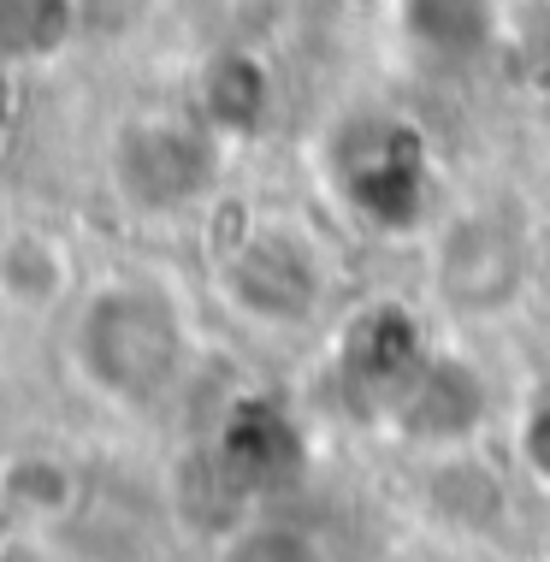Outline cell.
<instances>
[{
    "label": "cell",
    "instance_id": "277c9868",
    "mask_svg": "<svg viewBox=\"0 0 550 562\" xmlns=\"http://www.w3.org/2000/svg\"><path fill=\"white\" fill-rule=\"evenodd\" d=\"M220 296L255 326H302L326 302V267L290 225H255L220 255Z\"/></svg>",
    "mask_w": 550,
    "mask_h": 562
},
{
    "label": "cell",
    "instance_id": "9c48e42d",
    "mask_svg": "<svg viewBox=\"0 0 550 562\" xmlns=\"http://www.w3.org/2000/svg\"><path fill=\"white\" fill-rule=\"evenodd\" d=\"M396 24L433 66H473L503 36V0H396Z\"/></svg>",
    "mask_w": 550,
    "mask_h": 562
},
{
    "label": "cell",
    "instance_id": "8fae6325",
    "mask_svg": "<svg viewBox=\"0 0 550 562\" xmlns=\"http://www.w3.org/2000/svg\"><path fill=\"white\" fill-rule=\"evenodd\" d=\"M78 267H71L66 243L19 225V232H0V308L12 314H48L71 296Z\"/></svg>",
    "mask_w": 550,
    "mask_h": 562
},
{
    "label": "cell",
    "instance_id": "5bb4252c",
    "mask_svg": "<svg viewBox=\"0 0 550 562\" xmlns=\"http://www.w3.org/2000/svg\"><path fill=\"white\" fill-rule=\"evenodd\" d=\"M220 562H326V551L314 544V533L290 521H255L220 551Z\"/></svg>",
    "mask_w": 550,
    "mask_h": 562
},
{
    "label": "cell",
    "instance_id": "9a60e30c",
    "mask_svg": "<svg viewBox=\"0 0 550 562\" xmlns=\"http://www.w3.org/2000/svg\"><path fill=\"white\" fill-rule=\"evenodd\" d=\"M521 462L539 485H550V385L527 403V415H521Z\"/></svg>",
    "mask_w": 550,
    "mask_h": 562
},
{
    "label": "cell",
    "instance_id": "8992f818",
    "mask_svg": "<svg viewBox=\"0 0 550 562\" xmlns=\"http://www.w3.org/2000/svg\"><path fill=\"white\" fill-rule=\"evenodd\" d=\"M433 356L426 349V331L408 308L396 302H373L367 314H356L344 331V349H338V373L349 385V397L391 415V403L408 391V379L420 373V361Z\"/></svg>",
    "mask_w": 550,
    "mask_h": 562
},
{
    "label": "cell",
    "instance_id": "30bf717a",
    "mask_svg": "<svg viewBox=\"0 0 550 562\" xmlns=\"http://www.w3.org/2000/svg\"><path fill=\"white\" fill-rule=\"evenodd\" d=\"M195 108H202V125L220 136H255L272 113V71L255 59L249 48H220L202 66V83H195Z\"/></svg>",
    "mask_w": 550,
    "mask_h": 562
},
{
    "label": "cell",
    "instance_id": "4fadbf2b",
    "mask_svg": "<svg viewBox=\"0 0 550 562\" xmlns=\"http://www.w3.org/2000/svg\"><path fill=\"white\" fill-rule=\"evenodd\" d=\"M0 497H7L12 509L36 515V521H54V515H66L78 504V474H71L59 456L30 450V456H12V462L0 468Z\"/></svg>",
    "mask_w": 550,
    "mask_h": 562
},
{
    "label": "cell",
    "instance_id": "ba28073f",
    "mask_svg": "<svg viewBox=\"0 0 550 562\" xmlns=\"http://www.w3.org/2000/svg\"><path fill=\"white\" fill-rule=\"evenodd\" d=\"M220 468L237 480V492H284L302 474V432L284 408L243 403L220 432Z\"/></svg>",
    "mask_w": 550,
    "mask_h": 562
},
{
    "label": "cell",
    "instance_id": "3957f363",
    "mask_svg": "<svg viewBox=\"0 0 550 562\" xmlns=\"http://www.w3.org/2000/svg\"><path fill=\"white\" fill-rule=\"evenodd\" d=\"M106 178L131 214H190L220 190V136L202 125V113H136L113 131Z\"/></svg>",
    "mask_w": 550,
    "mask_h": 562
},
{
    "label": "cell",
    "instance_id": "2e32d148",
    "mask_svg": "<svg viewBox=\"0 0 550 562\" xmlns=\"http://www.w3.org/2000/svg\"><path fill=\"white\" fill-rule=\"evenodd\" d=\"M78 12H83V30L113 36V30H125L136 12H143V0H78Z\"/></svg>",
    "mask_w": 550,
    "mask_h": 562
},
{
    "label": "cell",
    "instance_id": "7c38bea8",
    "mask_svg": "<svg viewBox=\"0 0 550 562\" xmlns=\"http://www.w3.org/2000/svg\"><path fill=\"white\" fill-rule=\"evenodd\" d=\"M78 36V0H0V59H12V66H48Z\"/></svg>",
    "mask_w": 550,
    "mask_h": 562
},
{
    "label": "cell",
    "instance_id": "7a4b0ae2",
    "mask_svg": "<svg viewBox=\"0 0 550 562\" xmlns=\"http://www.w3.org/2000/svg\"><path fill=\"white\" fill-rule=\"evenodd\" d=\"M332 184L373 232H415L433 207V148L396 113H356L332 136Z\"/></svg>",
    "mask_w": 550,
    "mask_h": 562
},
{
    "label": "cell",
    "instance_id": "52a82bcc",
    "mask_svg": "<svg viewBox=\"0 0 550 562\" xmlns=\"http://www.w3.org/2000/svg\"><path fill=\"white\" fill-rule=\"evenodd\" d=\"M391 420L415 445H456L485 420V379L468 361L426 356L420 373L408 379V391L391 403Z\"/></svg>",
    "mask_w": 550,
    "mask_h": 562
},
{
    "label": "cell",
    "instance_id": "5b68a950",
    "mask_svg": "<svg viewBox=\"0 0 550 562\" xmlns=\"http://www.w3.org/2000/svg\"><path fill=\"white\" fill-rule=\"evenodd\" d=\"M438 291L456 314H497L527 291V237L497 214H473L438 249Z\"/></svg>",
    "mask_w": 550,
    "mask_h": 562
},
{
    "label": "cell",
    "instance_id": "6da1fadb",
    "mask_svg": "<svg viewBox=\"0 0 550 562\" xmlns=\"http://www.w3.org/2000/svg\"><path fill=\"white\" fill-rule=\"evenodd\" d=\"M71 368L96 397L148 408L190 368V321L160 284L113 279L71 314Z\"/></svg>",
    "mask_w": 550,
    "mask_h": 562
}]
</instances>
